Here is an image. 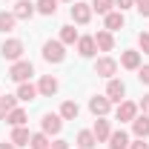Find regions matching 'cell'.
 Instances as JSON below:
<instances>
[{
	"instance_id": "obj_25",
	"label": "cell",
	"mask_w": 149,
	"mask_h": 149,
	"mask_svg": "<svg viewBox=\"0 0 149 149\" xmlns=\"http://www.w3.org/2000/svg\"><path fill=\"white\" fill-rule=\"evenodd\" d=\"M35 9L40 15L52 17V15H57V0H35Z\"/></svg>"
},
{
	"instance_id": "obj_19",
	"label": "cell",
	"mask_w": 149,
	"mask_h": 149,
	"mask_svg": "<svg viewBox=\"0 0 149 149\" xmlns=\"http://www.w3.org/2000/svg\"><path fill=\"white\" fill-rule=\"evenodd\" d=\"M132 132H135V138H149V118L146 115H138L132 120Z\"/></svg>"
},
{
	"instance_id": "obj_4",
	"label": "cell",
	"mask_w": 149,
	"mask_h": 149,
	"mask_svg": "<svg viewBox=\"0 0 149 149\" xmlns=\"http://www.w3.org/2000/svg\"><path fill=\"white\" fill-rule=\"evenodd\" d=\"M115 72H118V60L115 57H97L95 60V74L97 77H115Z\"/></svg>"
},
{
	"instance_id": "obj_27",
	"label": "cell",
	"mask_w": 149,
	"mask_h": 149,
	"mask_svg": "<svg viewBox=\"0 0 149 149\" xmlns=\"http://www.w3.org/2000/svg\"><path fill=\"white\" fill-rule=\"evenodd\" d=\"M29 146H32V149H49V146H52V141H49L46 132H35L32 141H29Z\"/></svg>"
},
{
	"instance_id": "obj_20",
	"label": "cell",
	"mask_w": 149,
	"mask_h": 149,
	"mask_svg": "<svg viewBox=\"0 0 149 149\" xmlns=\"http://www.w3.org/2000/svg\"><path fill=\"white\" fill-rule=\"evenodd\" d=\"M12 109H17V95H0V120H6Z\"/></svg>"
},
{
	"instance_id": "obj_12",
	"label": "cell",
	"mask_w": 149,
	"mask_h": 149,
	"mask_svg": "<svg viewBox=\"0 0 149 149\" xmlns=\"http://www.w3.org/2000/svg\"><path fill=\"white\" fill-rule=\"evenodd\" d=\"M120 66L138 72V69H141V52H138V49H126V52L120 55Z\"/></svg>"
},
{
	"instance_id": "obj_34",
	"label": "cell",
	"mask_w": 149,
	"mask_h": 149,
	"mask_svg": "<svg viewBox=\"0 0 149 149\" xmlns=\"http://www.w3.org/2000/svg\"><path fill=\"white\" fill-rule=\"evenodd\" d=\"M138 112H143V115L149 118V95H143V97H141V103H138Z\"/></svg>"
},
{
	"instance_id": "obj_7",
	"label": "cell",
	"mask_w": 149,
	"mask_h": 149,
	"mask_svg": "<svg viewBox=\"0 0 149 149\" xmlns=\"http://www.w3.org/2000/svg\"><path fill=\"white\" fill-rule=\"evenodd\" d=\"M60 129H63V118H60V115H52V112H46L43 120H40V132H46V135H57Z\"/></svg>"
},
{
	"instance_id": "obj_14",
	"label": "cell",
	"mask_w": 149,
	"mask_h": 149,
	"mask_svg": "<svg viewBox=\"0 0 149 149\" xmlns=\"http://www.w3.org/2000/svg\"><path fill=\"white\" fill-rule=\"evenodd\" d=\"M95 52H97V46H95V37L92 35L77 37V55H80V57H92Z\"/></svg>"
},
{
	"instance_id": "obj_11",
	"label": "cell",
	"mask_w": 149,
	"mask_h": 149,
	"mask_svg": "<svg viewBox=\"0 0 149 149\" xmlns=\"http://www.w3.org/2000/svg\"><path fill=\"white\" fill-rule=\"evenodd\" d=\"M35 3H32V0H17V3H15V9H12V15H15V17L17 20H32L35 17Z\"/></svg>"
},
{
	"instance_id": "obj_1",
	"label": "cell",
	"mask_w": 149,
	"mask_h": 149,
	"mask_svg": "<svg viewBox=\"0 0 149 149\" xmlns=\"http://www.w3.org/2000/svg\"><path fill=\"white\" fill-rule=\"evenodd\" d=\"M43 60L46 63H63L66 60V46L60 40H46L43 43Z\"/></svg>"
},
{
	"instance_id": "obj_22",
	"label": "cell",
	"mask_w": 149,
	"mask_h": 149,
	"mask_svg": "<svg viewBox=\"0 0 149 149\" xmlns=\"http://www.w3.org/2000/svg\"><path fill=\"white\" fill-rule=\"evenodd\" d=\"M26 120H29V115H26V109H12L9 115H6V123L15 129V126H26Z\"/></svg>"
},
{
	"instance_id": "obj_2",
	"label": "cell",
	"mask_w": 149,
	"mask_h": 149,
	"mask_svg": "<svg viewBox=\"0 0 149 149\" xmlns=\"http://www.w3.org/2000/svg\"><path fill=\"white\" fill-rule=\"evenodd\" d=\"M32 74H35L32 60H15V63H12V69H9V77H12L15 83H26Z\"/></svg>"
},
{
	"instance_id": "obj_16",
	"label": "cell",
	"mask_w": 149,
	"mask_h": 149,
	"mask_svg": "<svg viewBox=\"0 0 149 149\" xmlns=\"http://www.w3.org/2000/svg\"><path fill=\"white\" fill-rule=\"evenodd\" d=\"M106 143H109V149H129L132 141H129V135H126L123 129H118V132H112V135H109Z\"/></svg>"
},
{
	"instance_id": "obj_37",
	"label": "cell",
	"mask_w": 149,
	"mask_h": 149,
	"mask_svg": "<svg viewBox=\"0 0 149 149\" xmlns=\"http://www.w3.org/2000/svg\"><path fill=\"white\" fill-rule=\"evenodd\" d=\"M0 149H17V146H15L12 141H6V143H0Z\"/></svg>"
},
{
	"instance_id": "obj_23",
	"label": "cell",
	"mask_w": 149,
	"mask_h": 149,
	"mask_svg": "<svg viewBox=\"0 0 149 149\" xmlns=\"http://www.w3.org/2000/svg\"><path fill=\"white\" fill-rule=\"evenodd\" d=\"M95 143H97V138H95L92 129L77 132V149H95Z\"/></svg>"
},
{
	"instance_id": "obj_28",
	"label": "cell",
	"mask_w": 149,
	"mask_h": 149,
	"mask_svg": "<svg viewBox=\"0 0 149 149\" xmlns=\"http://www.w3.org/2000/svg\"><path fill=\"white\" fill-rule=\"evenodd\" d=\"M89 6H92V12H97V15H103V17H106L112 9H115V0H92Z\"/></svg>"
},
{
	"instance_id": "obj_29",
	"label": "cell",
	"mask_w": 149,
	"mask_h": 149,
	"mask_svg": "<svg viewBox=\"0 0 149 149\" xmlns=\"http://www.w3.org/2000/svg\"><path fill=\"white\" fill-rule=\"evenodd\" d=\"M15 23H17V17L12 12H0V32H12Z\"/></svg>"
},
{
	"instance_id": "obj_32",
	"label": "cell",
	"mask_w": 149,
	"mask_h": 149,
	"mask_svg": "<svg viewBox=\"0 0 149 149\" xmlns=\"http://www.w3.org/2000/svg\"><path fill=\"white\" fill-rule=\"evenodd\" d=\"M138 80L149 86V66H143V63H141V69H138Z\"/></svg>"
},
{
	"instance_id": "obj_35",
	"label": "cell",
	"mask_w": 149,
	"mask_h": 149,
	"mask_svg": "<svg viewBox=\"0 0 149 149\" xmlns=\"http://www.w3.org/2000/svg\"><path fill=\"white\" fill-rule=\"evenodd\" d=\"M49 149H72V146H69V141L57 138V141H52V146H49Z\"/></svg>"
},
{
	"instance_id": "obj_6",
	"label": "cell",
	"mask_w": 149,
	"mask_h": 149,
	"mask_svg": "<svg viewBox=\"0 0 149 149\" xmlns=\"http://www.w3.org/2000/svg\"><path fill=\"white\" fill-rule=\"evenodd\" d=\"M115 118H118L120 123H132V120L138 118V103H132V100H120V103H118V112H115Z\"/></svg>"
},
{
	"instance_id": "obj_9",
	"label": "cell",
	"mask_w": 149,
	"mask_h": 149,
	"mask_svg": "<svg viewBox=\"0 0 149 149\" xmlns=\"http://www.w3.org/2000/svg\"><path fill=\"white\" fill-rule=\"evenodd\" d=\"M72 20H74V23H80V26H86V23L92 20V6H89V3H77V0H74V6H72Z\"/></svg>"
},
{
	"instance_id": "obj_18",
	"label": "cell",
	"mask_w": 149,
	"mask_h": 149,
	"mask_svg": "<svg viewBox=\"0 0 149 149\" xmlns=\"http://www.w3.org/2000/svg\"><path fill=\"white\" fill-rule=\"evenodd\" d=\"M103 23H106V32H118V29H123L126 17H123V12H109L103 17Z\"/></svg>"
},
{
	"instance_id": "obj_33",
	"label": "cell",
	"mask_w": 149,
	"mask_h": 149,
	"mask_svg": "<svg viewBox=\"0 0 149 149\" xmlns=\"http://www.w3.org/2000/svg\"><path fill=\"white\" fill-rule=\"evenodd\" d=\"M129 149H149V143H146V138H135L129 143Z\"/></svg>"
},
{
	"instance_id": "obj_10",
	"label": "cell",
	"mask_w": 149,
	"mask_h": 149,
	"mask_svg": "<svg viewBox=\"0 0 149 149\" xmlns=\"http://www.w3.org/2000/svg\"><path fill=\"white\" fill-rule=\"evenodd\" d=\"M57 89H60V83H57V77H52V74H43L40 83H37V95H43V97L57 95Z\"/></svg>"
},
{
	"instance_id": "obj_26",
	"label": "cell",
	"mask_w": 149,
	"mask_h": 149,
	"mask_svg": "<svg viewBox=\"0 0 149 149\" xmlns=\"http://www.w3.org/2000/svg\"><path fill=\"white\" fill-rule=\"evenodd\" d=\"M77 29L74 26H60V43L63 46H72V43H77Z\"/></svg>"
},
{
	"instance_id": "obj_24",
	"label": "cell",
	"mask_w": 149,
	"mask_h": 149,
	"mask_svg": "<svg viewBox=\"0 0 149 149\" xmlns=\"http://www.w3.org/2000/svg\"><path fill=\"white\" fill-rule=\"evenodd\" d=\"M80 115V106L74 103V100H63V106H60V118L63 120H74Z\"/></svg>"
},
{
	"instance_id": "obj_3",
	"label": "cell",
	"mask_w": 149,
	"mask_h": 149,
	"mask_svg": "<svg viewBox=\"0 0 149 149\" xmlns=\"http://www.w3.org/2000/svg\"><path fill=\"white\" fill-rule=\"evenodd\" d=\"M23 52H26L23 40H6L0 46V55L6 57V60H23Z\"/></svg>"
},
{
	"instance_id": "obj_30",
	"label": "cell",
	"mask_w": 149,
	"mask_h": 149,
	"mask_svg": "<svg viewBox=\"0 0 149 149\" xmlns=\"http://www.w3.org/2000/svg\"><path fill=\"white\" fill-rule=\"evenodd\" d=\"M138 52L149 55V32H141V35H138Z\"/></svg>"
},
{
	"instance_id": "obj_21",
	"label": "cell",
	"mask_w": 149,
	"mask_h": 149,
	"mask_svg": "<svg viewBox=\"0 0 149 149\" xmlns=\"http://www.w3.org/2000/svg\"><path fill=\"white\" fill-rule=\"evenodd\" d=\"M37 97V86L35 83H29V80H26V83H17V100H26V103H29V100H35Z\"/></svg>"
},
{
	"instance_id": "obj_38",
	"label": "cell",
	"mask_w": 149,
	"mask_h": 149,
	"mask_svg": "<svg viewBox=\"0 0 149 149\" xmlns=\"http://www.w3.org/2000/svg\"><path fill=\"white\" fill-rule=\"evenodd\" d=\"M63 3H74V0H63Z\"/></svg>"
},
{
	"instance_id": "obj_15",
	"label": "cell",
	"mask_w": 149,
	"mask_h": 149,
	"mask_svg": "<svg viewBox=\"0 0 149 149\" xmlns=\"http://www.w3.org/2000/svg\"><path fill=\"white\" fill-rule=\"evenodd\" d=\"M92 132H95V138H97V143L109 141V135H112L109 120H106V118H97V120H95V126H92Z\"/></svg>"
},
{
	"instance_id": "obj_8",
	"label": "cell",
	"mask_w": 149,
	"mask_h": 149,
	"mask_svg": "<svg viewBox=\"0 0 149 149\" xmlns=\"http://www.w3.org/2000/svg\"><path fill=\"white\" fill-rule=\"evenodd\" d=\"M123 95H126V83L118 80V77H109V83H106V97H109L112 103H120Z\"/></svg>"
},
{
	"instance_id": "obj_31",
	"label": "cell",
	"mask_w": 149,
	"mask_h": 149,
	"mask_svg": "<svg viewBox=\"0 0 149 149\" xmlns=\"http://www.w3.org/2000/svg\"><path fill=\"white\" fill-rule=\"evenodd\" d=\"M135 9L141 17H149V0H135Z\"/></svg>"
},
{
	"instance_id": "obj_17",
	"label": "cell",
	"mask_w": 149,
	"mask_h": 149,
	"mask_svg": "<svg viewBox=\"0 0 149 149\" xmlns=\"http://www.w3.org/2000/svg\"><path fill=\"white\" fill-rule=\"evenodd\" d=\"M15 146H29V141H32V132L26 129V126H15L12 129V138H9Z\"/></svg>"
},
{
	"instance_id": "obj_13",
	"label": "cell",
	"mask_w": 149,
	"mask_h": 149,
	"mask_svg": "<svg viewBox=\"0 0 149 149\" xmlns=\"http://www.w3.org/2000/svg\"><path fill=\"white\" fill-rule=\"evenodd\" d=\"M95 37V46H97V52H112L115 49V37H112V32H106V29H100Z\"/></svg>"
},
{
	"instance_id": "obj_36",
	"label": "cell",
	"mask_w": 149,
	"mask_h": 149,
	"mask_svg": "<svg viewBox=\"0 0 149 149\" xmlns=\"http://www.w3.org/2000/svg\"><path fill=\"white\" fill-rule=\"evenodd\" d=\"M115 6H118L120 12H126V9H132V6H135V0H115Z\"/></svg>"
},
{
	"instance_id": "obj_5",
	"label": "cell",
	"mask_w": 149,
	"mask_h": 149,
	"mask_svg": "<svg viewBox=\"0 0 149 149\" xmlns=\"http://www.w3.org/2000/svg\"><path fill=\"white\" fill-rule=\"evenodd\" d=\"M112 109V100L106 97V95H95V97H89V112H92L95 118H106Z\"/></svg>"
}]
</instances>
